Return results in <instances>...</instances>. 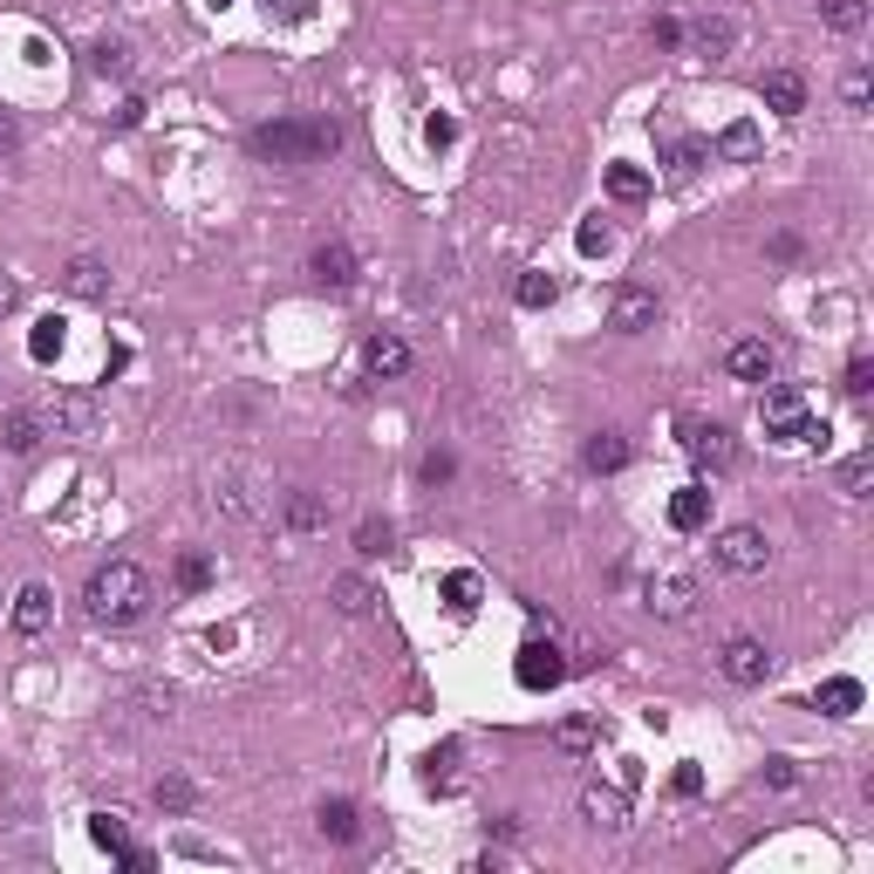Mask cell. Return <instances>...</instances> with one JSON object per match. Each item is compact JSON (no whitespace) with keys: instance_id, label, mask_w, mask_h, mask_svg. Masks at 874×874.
Listing matches in <instances>:
<instances>
[{"instance_id":"1","label":"cell","mask_w":874,"mask_h":874,"mask_svg":"<svg viewBox=\"0 0 874 874\" xmlns=\"http://www.w3.org/2000/svg\"><path fill=\"white\" fill-rule=\"evenodd\" d=\"M83 602H90V622H103V628H131V622L150 615V574H144L137 561H110V568L90 574Z\"/></svg>"},{"instance_id":"2","label":"cell","mask_w":874,"mask_h":874,"mask_svg":"<svg viewBox=\"0 0 874 874\" xmlns=\"http://www.w3.org/2000/svg\"><path fill=\"white\" fill-rule=\"evenodd\" d=\"M335 144H342L335 124H294V116L253 131V150L273 157V165H314V157H335Z\"/></svg>"},{"instance_id":"3","label":"cell","mask_w":874,"mask_h":874,"mask_svg":"<svg viewBox=\"0 0 874 874\" xmlns=\"http://www.w3.org/2000/svg\"><path fill=\"white\" fill-rule=\"evenodd\" d=\"M759 424H766V437H779V445H800L807 424H813V410H807V396H800V389L772 383V389L759 396Z\"/></svg>"},{"instance_id":"4","label":"cell","mask_w":874,"mask_h":874,"mask_svg":"<svg viewBox=\"0 0 874 874\" xmlns=\"http://www.w3.org/2000/svg\"><path fill=\"white\" fill-rule=\"evenodd\" d=\"M710 553H718V568H725V574H766L772 540H766L759 527H725L718 540H710Z\"/></svg>"},{"instance_id":"5","label":"cell","mask_w":874,"mask_h":874,"mask_svg":"<svg viewBox=\"0 0 874 874\" xmlns=\"http://www.w3.org/2000/svg\"><path fill=\"white\" fill-rule=\"evenodd\" d=\"M512 677H520L527 690H553L561 677H574V669L561 663V649H553V628L533 635V643H520V663H512Z\"/></svg>"},{"instance_id":"6","label":"cell","mask_w":874,"mask_h":874,"mask_svg":"<svg viewBox=\"0 0 874 874\" xmlns=\"http://www.w3.org/2000/svg\"><path fill=\"white\" fill-rule=\"evenodd\" d=\"M684 451L697 458V471H731V458H738V445H731V430L725 424H684Z\"/></svg>"},{"instance_id":"7","label":"cell","mask_w":874,"mask_h":874,"mask_svg":"<svg viewBox=\"0 0 874 874\" xmlns=\"http://www.w3.org/2000/svg\"><path fill=\"white\" fill-rule=\"evenodd\" d=\"M643 602H649L663 622H690V615H697V581H690V574H656V581L643 587Z\"/></svg>"},{"instance_id":"8","label":"cell","mask_w":874,"mask_h":874,"mask_svg":"<svg viewBox=\"0 0 874 874\" xmlns=\"http://www.w3.org/2000/svg\"><path fill=\"white\" fill-rule=\"evenodd\" d=\"M718 663H725V677H731V684H766V669H772V649L759 643V635H731Z\"/></svg>"},{"instance_id":"9","label":"cell","mask_w":874,"mask_h":874,"mask_svg":"<svg viewBox=\"0 0 874 874\" xmlns=\"http://www.w3.org/2000/svg\"><path fill=\"white\" fill-rule=\"evenodd\" d=\"M725 370H731L738 383H772V370H779V355H772V342H759V335H745V342H731V348H725Z\"/></svg>"},{"instance_id":"10","label":"cell","mask_w":874,"mask_h":874,"mask_svg":"<svg viewBox=\"0 0 874 874\" xmlns=\"http://www.w3.org/2000/svg\"><path fill=\"white\" fill-rule=\"evenodd\" d=\"M608 329H615V335H643V329H656V294H649V288H622V294L608 301Z\"/></svg>"},{"instance_id":"11","label":"cell","mask_w":874,"mask_h":874,"mask_svg":"<svg viewBox=\"0 0 874 874\" xmlns=\"http://www.w3.org/2000/svg\"><path fill=\"white\" fill-rule=\"evenodd\" d=\"M49 615H55V594H49L42 581H28V587L14 594V608H8V628H14V635H42Z\"/></svg>"},{"instance_id":"12","label":"cell","mask_w":874,"mask_h":874,"mask_svg":"<svg viewBox=\"0 0 874 874\" xmlns=\"http://www.w3.org/2000/svg\"><path fill=\"white\" fill-rule=\"evenodd\" d=\"M759 96H766L772 116H800V110H807V75H800V69H766Z\"/></svg>"},{"instance_id":"13","label":"cell","mask_w":874,"mask_h":874,"mask_svg":"<svg viewBox=\"0 0 874 874\" xmlns=\"http://www.w3.org/2000/svg\"><path fill=\"white\" fill-rule=\"evenodd\" d=\"M581 813H587V826L622 833V826H628V792H615V785H587V792H581Z\"/></svg>"},{"instance_id":"14","label":"cell","mask_w":874,"mask_h":874,"mask_svg":"<svg viewBox=\"0 0 874 874\" xmlns=\"http://www.w3.org/2000/svg\"><path fill=\"white\" fill-rule=\"evenodd\" d=\"M62 288H69L75 301H103V294H110V267L90 260V253H75V260L62 267Z\"/></svg>"},{"instance_id":"15","label":"cell","mask_w":874,"mask_h":874,"mask_svg":"<svg viewBox=\"0 0 874 874\" xmlns=\"http://www.w3.org/2000/svg\"><path fill=\"white\" fill-rule=\"evenodd\" d=\"M281 527L288 533H322L329 527V499L322 492H288L281 499Z\"/></svg>"},{"instance_id":"16","label":"cell","mask_w":874,"mask_h":874,"mask_svg":"<svg viewBox=\"0 0 874 874\" xmlns=\"http://www.w3.org/2000/svg\"><path fill=\"white\" fill-rule=\"evenodd\" d=\"M363 370H370V376H404V370H410V342L370 335V342H363Z\"/></svg>"},{"instance_id":"17","label":"cell","mask_w":874,"mask_h":874,"mask_svg":"<svg viewBox=\"0 0 874 874\" xmlns=\"http://www.w3.org/2000/svg\"><path fill=\"white\" fill-rule=\"evenodd\" d=\"M49 424H55V430H69V437H83V430L96 424V404H90L83 389H55V404H49Z\"/></svg>"},{"instance_id":"18","label":"cell","mask_w":874,"mask_h":874,"mask_svg":"<svg viewBox=\"0 0 874 874\" xmlns=\"http://www.w3.org/2000/svg\"><path fill=\"white\" fill-rule=\"evenodd\" d=\"M308 273H314V281H322V288H348V281H355V253H348L342 240H329V247H314Z\"/></svg>"},{"instance_id":"19","label":"cell","mask_w":874,"mask_h":874,"mask_svg":"<svg viewBox=\"0 0 874 874\" xmlns=\"http://www.w3.org/2000/svg\"><path fill=\"white\" fill-rule=\"evenodd\" d=\"M581 465H587V471H622V465H628V437H622V430H594L587 445H581Z\"/></svg>"},{"instance_id":"20","label":"cell","mask_w":874,"mask_h":874,"mask_svg":"<svg viewBox=\"0 0 874 874\" xmlns=\"http://www.w3.org/2000/svg\"><path fill=\"white\" fill-rule=\"evenodd\" d=\"M0 445H8L14 458H28L34 445H42V417L34 410H0Z\"/></svg>"},{"instance_id":"21","label":"cell","mask_w":874,"mask_h":874,"mask_svg":"<svg viewBox=\"0 0 874 874\" xmlns=\"http://www.w3.org/2000/svg\"><path fill=\"white\" fill-rule=\"evenodd\" d=\"M710 520V492L704 486H677V499H669V527L677 533H697Z\"/></svg>"},{"instance_id":"22","label":"cell","mask_w":874,"mask_h":874,"mask_svg":"<svg viewBox=\"0 0 874 874\" xmlns=\"http://www.w3.org/2000/svg\"><path fill=\"white\" fill-rule=\"evenodd\" d=\"M424 785H430V792H458V785H465V772H458V745H437L430 759H424Z\"/></svg>"},{"instance_id":"23","label":"cell","mask_w":874,"mask_h":874,"mask_svg":"<svg viewBox=\"0 0 874 874\" xmlns=\"http://www.w3.org/2000/svg\"><path fill=\"white\" fill-rule=\"evenodd\" d=\"M663 157H669V178H690V171L710 165V144H704V137H669Z\"/></svg>"},{"instance_id":"24","label":"cell","mask_w":874,"mask_h":874,"mask_svg":"<svg viewBox=\"0 0 874 874\" xmlns=\"http://www.w3.org/2000/svg\"><path fill=\"white\" fill-rule=\"evenodd\" d=\"M820 710H826V718H854V710H861V684H854V677L820 684Z\"/></svg>"},{"instance_id":"25","label":"cell","mask_w":874,"mask_h":874,"mask_svg":"<svg viewBox=\"0 0 874 874\" xmlns=\"http://www.w3.org/2000/svg\"><path fill=\"white\" fill-rule=\"evenodd\" d=\"M608 198H622V206H643V198H649V171H635V165H608Z\"/></svg>"},{"instance_id":"26","label":"cell","mask_w":874,"mask_h":874,"mask_svg":"<svg viewBox=\"0 0 874 874\" xmlns=\"http://www.w3.org/2000/svg\"><path fill=\"white\" fill-rule=\"evenodd\" d=\"M690 42H697V55H725V49L738 42V28H731L725 14H704V21H697V34H690Z\"/></svg>"},{"instance_id":"27","label":"cell","mask_w":874,"mask_h":874,"mask_svg":"<svg viewBox=\"0 0 874 874\" xmlns=\"http://www.w3.org/2000/svg\"><path fill=\"white\" fill-rule=\"evenodd\" d=\"M90 841H96V847H110V854H124V847H131L124 813H116V807H110V813H90Z\"/></svg>"},{"instance_id":"28","label":"cell","mask_w":874,"mask_h":874,"mask_svg":"<svg viewBox=\"0 0 874 874\" xmlns=\"http://www.w3.org/2000/svg\"><path fill=\"white\" fill-rule=\"evenodd\" d=\"M820 14H826L833 34H861V28H867V0H826Z\"/></svg>"},{"instance_id":"29","label":"cell","mask_w":874,"mask_h":874,"mask_svg":"<svg viewBox=\"0 0 874 874\" xmlns=\"http://www.w3.org/2000/svg\"><path fill=\"white\" fill-rule=\"evenodd\" d=\"M370 602H376V594H370L363 574H342V581H335V608H342V615H370Z\"/></svg>"},{"instance_id":"30","label":"cell","mask_w":874,"mask_h":874,"mask_svg":"<svg viewBox=\"0 0 874 874\" xmlns=\"http://www.w3.org/2000/svg\"><path fill=\"white\" fill-rule=\"evenodd\" d=\"M28 355H34V363H55V355H62V322H55V314H42V322H34Z\"/></svg>"},{"instance_id":"31","label":"cell","mask_w":874,"mask_h":874,"mask_svg":"<svg viewBox=\"0 0 874 874\" xmlns=\"http://www.w3.org/2000/svg\"><path fill=\"white\" fill-rule=\"evenodd\" d=\"M150 800H157V813H185V807H191V779H185V772H165Z\"/></svg>"},{"instance_id":"32","label":"cell","mask_w":874,"mask_h":874,"mask_svg":"<svg viewBox=\"0 0 874 874\" xmlns=\"http://www.w3.org/2000/svg\"><path fill=\"white\" fill-rule=\"evenodd\" d=\"M314 820H322L329 841H355V807L348 800H322V813H314Z\"/></svg>"},{"instance_id":"33","label":"cell","mask_w":874,"mask_h":874,"mask_svg":"<svg viewBox=\"0 0 874 874\" xmlns=\"http://www.w3.org/2000/svg\"><path fill=\"white\" fill-rule=\"evenodd\" d=\"M718 157H738V165H751V157H759V131H751V124H731V131L718 137Z\"/></svg>"},{"instance_id":"34","label":"cell","mask_w":874,"mask_h":874,"mask_svg":"<svg viewBox=\"0 0 874 874\" xmlns=\"http://www.w3.org/2000/svg\"><path fill=\"white\" fill-rule=\"evenodd\" d=\"M867 486H874V451H861V458L841 465V492L847 499H867Z\"/></svg>"},{"instance_id":"35","label":"cell","mask_w":874,"mask_h":874,"mask_svg":"<svg viewBox=\"0 0 874 874\" xmlns=\"http://www.w3.org/2000/svg\"><path fill=\"white\" fill-rule=\"evenodd\" d=\"M178 587L185 594H206L212 587V561H206V553H178Z\"/></svg>"},{"instance_id":"36","label":"cell","mask_w":874,"mask_h":874,"mask_svg":"<svg viewBox=\"0 0 874 874\" xmlns=\"http://www.w3.org/2000/svg\"><path fill=\"white\" fill-rule=\"evenodd\" d=\"M479 594H486V587H479V574H451V581H445L451 615H471V608H479Z\"/></svg>"},{"instance_id":"37","label":"cell","mask_w":874,"mask_h":874,"mask_svg":"<svg viewBox=\"0 0 874 874\" xmlns=\"http://www.w3.org/2000/svg\"><path fill=\"white\" fill-rule=\"evenodd\" d=\"M389 520H363V527H355V553H370V561H376V553H389Z\"/></svg>"},{"instance_id":"38","label":"cell","mask_w":874,"mask_h":874,"mask_svg":"<svg viewBox=\"0 0 874 874\" xmlns=\"http://www.w3.org/2000/svg\"><path fill=\"white\" fill-rule=\"evenodd\" d=\"M553 745H561V751H587V745H594V718H561Z\"/></svg>"},{"instance_id":"39","label":"cell","mask_w":874,"mask_h":874,"mask_svg":"<svg viewBox=\"0 0 874 874\" xmlns=\"http://www.w3.org/2000/svg\"><path fill=\"white\" fill-rule=\"evenodd\" d=\"M90 69H96V75H131V49H124V42H103V49L90 55Z\"/></svg>"},{"instance_id":"40","label":"cell","mask_w":874,"mask_h":874,"mask_svg":"<svg viewBox=\"0 0 874 874\" xmlns=\"http://www.w3.org/2000/svg\"><path fill=\"white\" fill-rule=\"evenodd\" d=\"M553 301V273H520V308H547Z\"/></svg>"},{"instance_id":"41","label":"cell","mask_w":874,"mask_h":874,"mask_svg":"<svg viewBox=\"0 0 874 874\" xmlns=\"http://www.w3.org/2000/svg\"><path fill=\"white\" fill-rule=\"evenodd\" d=\"M574 240H581V253H587V260H594V253H608V247H615V232H608V226H602V219H587V226H581V232H574Z\"/></svg>"},{"instance_id":"42","label":"cell","mask_w":874,"mask_h":874,"mask_svg":"<svg viewBox=\"0 0 874 874\" xmlns=\"http://www.w3.org/2000/svg\"><path fill=\"white\" fill-rule=\"evenodd\" d=\"M841 389H847V396H867V389H874V363H867V355H854V363H847Z\"/></svg>"},{"instance_id":"43","label":"cell","mask_w":874,"mask_h":874,"mask_svg":"<svg viewBox=\"0 0 874 874\" xmlns=\"http://www.w3.org/2000/svg\"><path fill=\"white\" fill-rule=\"evenodd\" d=\"M212 499L232 512V520H247V486H240V479H219V492H212Z\"/></svg>"},{"instance_id":"44","label":"cell","mask_w":874,"mask_h":874,"mask_svg":"<svg viewBox=\"0 0 874 874\" xmlns=\"http://www.w3.org/2000/svg\"><path fill=\"white\" fill-rule=\"evenodd\" d=\"M847 110H867V69H847V83H841Z\"/></svg>"},{"instance_id":"45","label":"cell","mask_w":874,"mask_h":874,"mask_svg":"<svg viewBox=\"0 0 874 874\" xmlns=\"http://www.w3.org/2000/svg\"><path fill=\"white\" fill-rule=\"evenodd\" d=\"M424 144L445 150V144H451V116H430V124H424Z\"/></svg>"},{"instance_id":"46","label":"cell","mask_w":874,"mask_h":874,"mask_svg":"<svg viewBox=\"0 0 874 874\" xmlns=\"http://www.w3.org/2000/svg\"><path fill=\"white\" fill-rule=\"evenodd\" d=\"M677 792H684V800H697V792H704V772H697V766H677Z\"/></svg>"},{"instance_id":"47","label":"cell","mask_w":874,"mask_h":874,"mask_svg":"<svg viewBox=\"0 0 874 874\" xmlns=\"http://www.w3.org/2000/svg\"><path fill=\"white\" fill-rule=\"evenodd\" d=\"M677 34H684L677 21H656V28H649V42H656V49H677Z\"/></svg>"},{"instance_id":"48","label":"cell","mask_w":874,"mask_h":874,"mask_svg":"<svg viewBox=\"0 0 874 874\" xmlns=\"http://www.w3.org/2000/svg\"><path fill=\"white\" fill-rule=\"evenodd\" d=\"M437 479H451V458H445V451L424 458V486H437Z\"/></svg>"},{"instance_id":"49","label":"cell","mask_w":874,"mask_h":874,"mask_svg":"<svg viewBox=\"0 0 874 874\" xmlns=\"http://www.w3.org/2000/svg\"><path fill=\"white\" fill-rule=\"evenodd\" d=\"M21 150V131H14V116H0V157H14Z\"/></svg>"},{"instance_id":"50","label":"cell","mask_w":874,"mask_h":874,"mask_svg":"<svg viewBox=\"0 0 874 874\" xmlns=\"http://www.w3.org/2000/svg\"><path fill=\"white\" fill-rule=\"evenodd\" d=\"M21 308V281H8V273H0V314H14Z\"/></svg>"}]
</instances>
